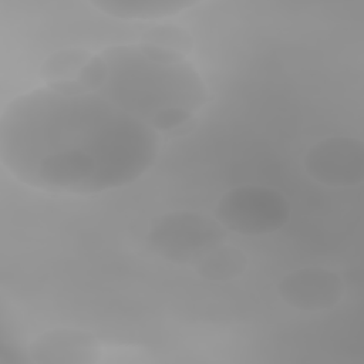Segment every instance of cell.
I'll return each instance as SVG.
<instances>
[{"label":"cell","mask_w":364,"mask_h":364,"mask_svg":"<svg viewBox=\"0 0 364 364\" xmlns=\"http://www.w3.org/2000/svg\"><path fill=\"white\" fill-rule=\"evenodd\" d=\"M159 134L77 81L13 98L0 117V161L51 193H101L132 183L159 154Z\"/></svg>","instance_id":"obj_1"},{"label":"cell","mask_w":364,"mask_h":364,"mask_svg":"<svg viewBox=\"0 0 364 364\" xmlns=\"http://www.w3.org/2000/svg\"><path fill=\"white\" fill-rule=\"evenodd\" d=\"M77 82L156 132L185 125L209 100L185 55L144 43L92 54Z\"/></svg>","instance_id":"obj_2"},{"label":"cell","mask_w":364,"mask_h":364,"mask_svg":"<svg viewBox=\"0 0 364 364\" xmlns=\"http://www.w3.org/2000/svg\"><path fill=\"white\" fill-rule=\"evenodd\" d=\"M228 230L208 215L173 210L156 216L148 229V246L162 259L193 264L212 249L223 245Z\"/></svg>","instance_id":"obj_3"},{"label":"cell","mask_w":364,"mask_h":364,"mask_svg":"<svg viewBox=\"0 0 364 364\" xmlns=\"http://www.w3.org/2000/svg\"><path fill=\"white\" fill-rule=\"evenodd\" d=\"M291 216L287 198L277 189L242 185L229 189L218 200L215 219L229 232L262 236L282 229Z\"/></svg>","instance_id":"obj_4"},{"label":"cell","mask_w":364,"mask_h":364,"mask_svg":"<svg viewBox=\"0 0 364 364\" xmlns=\"http://www.w3.org/2000/svg\"><path fill=\"white\" fill-rule=\"evenodd\" d=\"M310 178L327 186L360 185L364 178V145L353 136H328L304 156Z\"/></svg>","instance_id":"obj_5"},{"label":"cell","mask_w":364,"mask_h":364,"mask_svg":"<svg viewBox=\"0 0 364 364\" xmlns=\"http://www.w3.org/2000/svg\"><path fill=\"white\" fill-rule=\"evenodd\" d=\"M277 293L294 309L327 310L343 299L344 283L337 273L324 267H303L282 277Z\"/></svg>","instance_id":"obj_6"},{"label":"cell","mask_w":364,"mask_h":364,"mask_svg":"<svg viewBox=\"0 0 364 364\" xmlns=\"http://www.w3.org/2000/svg\"><path fill=\"white\" fill-rule=\"evenodd\" d=\"M38 364H94L100 360V340L78 328H53L37 336L27 350Z\"/></svg>","instance_id":"obj_7"},{"label":"cell","mask_w":364,"mask_h":364,"mask_svg":"<svg viewBox=\"0 0 364 364\" xmlns=\"http://www.w3.org/2000/svg\"><path fill=\"white\" fill-rule=\"evenodd\" d=\"M198 1L188 0H94L101 13L122 20H161L172 17Z\"/></svg>","instance_id":"obj_8"},{"label":"cell","mask_w":364,"mask_h":364,"mask_svg":"<svg viewBox=\"0 0 364 364\" xmlns=\"http://www.w3.org/2000/svg\"><path fill=\"white\" fill-rule=\"evenodd\" d=\"M195 272L212 282H228L239 277L247 267V257L240 249L225 243L212 249L193 264Z\"/></svg>","instance_id":"obj_9"},{"label":"cell","mask_w":364,"mask_h":364,"mask_svg":"<svg viewBox=\"0 0 364 364\" xmlns=\"http://www.w3.org/2000/svg\"><path fill=\"white\" fill-rule=\"evenodd\" d=\"M92 54L85 48H64L48 55L40 68V75L46 84H60L77 81L82 68Z\"/></svg>","instance_id":"obj_10"},{"label":"cell","mask_w":364,"mask_h":364,"mask_svg":"<svg viewBox=\"0 0 364 364\" xmlns=\"http://www.w3.org/2000/svg\"><path fill=\"white\" fill-rule=\"evenodd\" d=\"M139 43L161 47L182 55L189 54L193 48V40L191 34L185 28L175 24H156L148 28L141 36Z\"/></svg>","instance_id":"obj_11"}]
</instances>
